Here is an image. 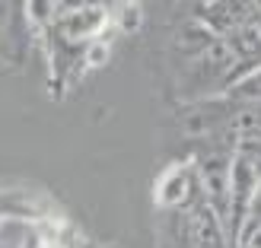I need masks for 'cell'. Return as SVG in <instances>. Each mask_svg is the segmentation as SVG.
I'll use <instances>...</instances> for the list:
<instances>
[{"instance_id": "obj_1", "label": "cell", "mask_w": 261, "mask_h": 248, "mask_svg": "<svg viewBox=\"0 0 261 248\" xmlns=\"http://www.w3.org/2000/svg\"><path fill=\"white\" fill-rule=\"evenodd\" d=\"M178 51V70L185 86H191V96H211L223 93L232 83H239V64L220 35H214L207 25L191 19L175 38Z\"/></svg>"}, {"instance_id": "obj_2", "label": "cell", "mask_w": 261, "mask_h": 248, "mask_svg": "<svg viewBox=\"0 0 261 248\" xmlns=\"http://www.w3.org/2000/svg\"><path fill=\"white\" fill-rule=\"evenodd\" d=\"M261 185V159L252 153L239 150L236 159H232V185H229V219H226V232L229 242L236 245L242 236L245 216H249V207L255 201V191Z\"/></svg>"}, {"instance_id": "obj_3", "label": "cell", "mask_w": 261, "mask_h": 248, "mask_svg": "<svg viewBox=\"0 0 261 248\" xmlns=\"http://www.w3.org/2000/svg\"><path fill=\"white\" fill-rule=\"evenodd\" d=\"M175 216V242L178 248H229V232L211 204H201L194 210L172 213Z\"/></svg>"}, {"instance_id": "obj_4", "label": "cell", "mask_w": 261, "mask_h": 248, "mask_svg": "<svg viewBox=\"0 0 261 248\" xmlns=\"http://www.w3.org/2000/svg\"><path fill=\"white\" fill-rule=\"evenodd\" d=\"M236 153L214 150L198 159V178H201L204 198L211 204V210L223 219V226L229 219V185H232V159H236Z\"/></svg>"}, {"instance_id": "obj_5", "label": "cell", "mask_w": 261, "mask_h": 248, "mask_svg": "<svg viewBox=\"0 0 261 248\" xmlns=\"http://www.w3.org/2000/svg\"><path fill=\"white\" fill-rule=\"evenodd\" d=\"M156 201L160 207L172 213H185L194 210V207L207 204L201 178H198V166H175L160 178V188H156Z\"/></svg>"}, {"instance_id": "obj_6", "label": "cell", "mask_w": 261, "mask_h": 248, "mask_svg": "<svg viewBox=\"0 0 261 248\" xmlns=\"http://www.w3.org/2000/svg\"><path fill=\"white\" fill-rule=\"evenodd\" d=\"M255 13V4H239V0H211V4H198L194 7V19L207 25L214 35H229L236 25H242Z\"/></svg>"}, {"instance_id": "obj_7", "label": "cell", "mask_w": 261, "mask_h": 248, "mask_svg": "<svg viewBox=\"0 0 261 248\" xmlns=\"http://www.w3.org/2000/svg\"><path fill=\"white\" fill-rule=\"evenodd\" d=\"M226 99L236 108H255V112H261V67L252 70V73H245L239 83H232L226 89Z\"/></svg>"}, {"instance_id": "obj_8", "label": "cell", "mask_w": 261, "mask_h": 248, "mask_svg": "<svg viewBox=\"0 0 261 248\" xmlns=\"http://www.w3.org/2000/svg\"><path fill=\"white\" fill-rule=\"evenodd\" d=\"M38 201L22 191H0V219H35Z\"/></svg>"}, {"instance_id": "obj_9", "label": "cell", "mask_w": 261, "mask_h": 248, "mask_svg": "<svg viewBox=\"0 0 261 248\" xmlns=\"http://www.w3.org/2000/svg\"><path fill=\"white\" fill-rule=\"evenodd\" d=\"M261 226V185H258V191H255V201H252V207H249V216H245V226H242V236H249L252 229H258ZM239 236V239H242ZM239 245V242H236Z\"/></svg>"}, {"instance_id": "obj_10", "label": "cell", "mask_w": 261, "mask_h": 248, "mask_svg": "<svg viewBox=\"0 0 261 248\" xmlns=\"http://www.w3.org/2000/svg\"><path fill=\"white\" fill-rule=\"evenodd\" d=\"M236 248H261V226H258V229H252L249 236H242Z\"/></svg>"}]
</instances>
